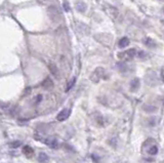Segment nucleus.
Masks as SVG:
<instances>
[{"label":"nucleus","instance_id":"nucleus-1","mask_svg":"<svg viewBox=\"0 0 164 163\" xmlns=\"http://www.w3.org/2000/svg\"><path fill=\"white\" fill-rule=\"evenodd\" d=\"M135 56H137V49H135V48H129V49L125 50V51H122V52H120V53H118V57H119L120 59L124 60V61L132 60Z\"/></svg>","mask_w":164,"mask_h":163},{"label":"nucleus","instance_id":"nucleus-2","mask_svg":"<svg viewBox=\"0 0 164 163\" xmlns=\"http://www.w3.org/2000/svg\"><path fill=\"white\" fill-rule=\"evenodd\" d=\"M104 75H105V70H104V68H97V69H95V71L93 72V76H91V79L95 82H99L100 79L104 78Z\"/></svg>","mask_w":164,"mask_h":163},{"label":"nucleus","instance_id":"nucleus-3","mask_svg":"<svg viewBox=\"0 0 164 163\" xmlns=\"http://www.w3.org/2000/svg\"><path fill=\"white\" fill-rule=\"evenodd\" d=\"M42 142L51 149H57V147H59V142H57V140L55 138H44V140H42Z\"/></svg>","mask_w":164,"mask_h":163},{"label":"nucleus","instance_id":"nucleus-4","mask_svg":"<svg viewBox=\"0 0 164 163\" xmlns=\"http://www.w3.org/2000/svg\"><path fill=\"white\" fill-rule=\"evenodd\" d=\"M70 113H71V111H70L69 109H64V110H62V111L57 114V121H65V120L68 119V117L70 116Z\"/></svg>","mask_w":164,"mask_h":163},{"label":"nucleus","instance_id":"nucleus-5","mask_svg":"<svg viewBox=\"0 0 164 163\" xmlns=\"http://www.w3.org/2000/svg\"><path fill=\"white\" fill-rule=\"evenodd\" d=\"M48 13H49V15H50V18L53 20V21L57 20L60 18V15H61L60 11H57V8L55 6H50V7H49V8H48Z\"/></svg>","mask_w":164,"mask_h":163},{"label":"nucleus","instance_id":"nucleus-6","mask_svg":"<svg viewBox=\"0 0 164 163\" xmlns=\"http://www.w3.org/2000/svg\"><path fill=\"white\" fill-rule=\"evenodd\" d=\"M129 45V39L127 37H122L118 42V46L120 48H125Z\"/></svg>","mask_w":164,"mask_h":163},{"label":"nucleus","instance_id":"nucleus-7","mask_svg":"<svg viewBox=\"0 0 164 163\" xmlns=\"http://www.w3.org/2000/svg\"><path fill=\"white\" fill-rule=\"evenodd\" d=\"M75 5L76 9L78 11H80V13H84L85 9H86V4L83 1H77V2H75Z\"/></svg>","mask_w":164,"mask_h":163},{"label":"nucleus","instance_id":"nucleus-8","mask_svg":"<svg viewBox=\"0 0 164 163\" xmlns=\"http://www.w3.org/2000/svg\"><path fill=\"white\" fill-rule=\"evenodd\" d=\"M139 78H135V79H133L132 81H131L130 89L132 90V91H137V90L139 89Z\"/></svg>","mask_w":164,"mask_h":163},{"label":"nucleus","instance_id":"nucleus-9","mask_svg":"<svg viewBox=\"0 0 164 163\" xmlns=\"http://www.w3.org/2000/svg\"><path fill=\"white\" fill-rule=\"evenodd\" d=\"M145 44L148 46V47H150V48L156 47V42L154 41L153 39H151V38H147V39L145 40Z\"/></svg>","mask_w":164,"mask_h":163},{"label":"nucleus","instance_id":"nucleus-10","mask_svg":"<svg viewBox=\"0 0 164 163\" xmlns=\"http://www.w3.org/2000/svg\"><path fill=\"white\" fill-rule=\"evenodd\" d=\"M38 160H39L41 163H45L48 161V156H47L45 153H40L39 156H38Z\"/></svg>","mask_w":164,"mask_h":163},{"label":"nucleus","instance_id":"nucleus-11","mask_svg":"<svg viewBox=\"0 0 164 163\" xmlns=\"http://www.w3.org/2000/svg\"><path fill=\"white\" fill-rule=\"evenodd\" d=\"M116 67H117L118 69H119V71L122 72V73L126 72V70H127V65L125 63H118Z\"/></svg>","mask_w":164,"mask_h":163},{"label":"nucleus","instance_id":"nucleus-12","mask_svg":"<svg viewBox=\"0 0 164 163\" xmlns=\"http://www.w3.org/2000/svg\"><path fill=\"white\" fill-rule=\"evenodd\" d=\"M23 152L25 153L27 156H31L32 154L34 153V151H33V149L31 148V147H29V146H25L23 148Z\"/></svg>","mask_w":164,"mask_h":163},{"label":"nucleus","instance_id":"nucleus-13","mask_svg":"<svg viewBox=\"0 0 164 163\" xmlns=\"http://www.w3.org/2000/svg\"><path fill=\"white\" fill-rule=\"evenodd\" d=\"M148 153H149L150 155H152V156L156 155V154L158 153V147H157V146H152V147H150V149L148 150Z\"/></svg>","mask_w":164,"mask_h":163},{"label":"nucleus","instance_id":"nucleus-14","mask_svg":"<svg viewBox=\"0 0 164 163\" xmlns=\"http://www.w3.org/2000/svg\"><path fill=\"white\" fill-rule=\"evenodd\" d=\"M75 82H76V78L74 77V78H72L71 79V81L69 82V84L67 85V88H66V91H69L70 89H71L72 87H73V85L75 84Z\"/></svg>","mask_w":164,"mask_h":163},{"label":"nucleus","instance_id":"nucleus-15","mask_svg":"<svg viewBox=\"0 0 164 163\" xmlns=\"http://www.w3.org/2000/svg\"><path fill=\"white\" fill-rule=\"evenodd\" d=\"M11 147H13V148H18L19 146H21V142H19V141H18V142L11 143Z\"/></svg>","mask_w":164,"mask_h":163},{"label":"nucleus","instance_id":"nucleus-16","mask_svg":"<svg viewBox=\"0 0 164 163\" xmlns=\"http://www.w3.org/2000/svg\"><path fill=\"white\" fill-rule=\"evenodd\" d=\"M49 68H50V70L53 72V75H55V76H57V68L55 67V65H50V67H49Z\"/></svg>","mask_w":164,"mask_h":163},{"label":"nucleus","instance_id":"nucleus-17","mask_svg":"<svg viewBox=\"0 0 164 163\" xmlns=\"http://www.w3.org/2000/svg\"><path fill=\"white\" fill-rule=\"evenodd\" d=\"M144 109H145L147 112H154L156 110V108H154V107H150V108H147V107H144Z\"/></svg>","mask_w":164,"mask_h":163},{"label":"nucleus","instance_id":"nucleus-18","mask_svg":"<svg viewBox=\"0 0 164 163\" xmlns=\"http://www.w3.org/2000/svg\"><path fill=\"white\" fill-rule=\"evenodd\" d=\"M63 4H64V8H65V11H70V8H69V2H64Z\"/></svg>","mask_w":164,"mask_h":163}]
</instances>
